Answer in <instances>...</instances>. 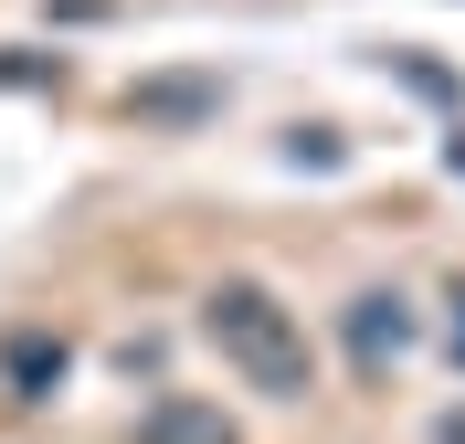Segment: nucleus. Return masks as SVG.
Returning <instances> with one entry per match:
<instances>
[{
	"label": "nucleus",
	"mask_w": 465,
	"mask_h": 444,
	"mask_svg": "<svg viewBox=\"0 0 465 444\" xmlns=\"http://www.w3.org/2000/svg\"><path fill=\"white\" fill-rule=\"evenodd\" d=\"M202 339L223 350V370H232V381H243V391H264V402H307V381H318L296 307H286L275 286H254V275H223V286L202 296Z\"/></svg>",
	"instance_id": "nucleus-1"
},
{
	"label": "nucleus",
	"mask_w": 465,
	"mask_h": 444,
	"mask_svg": "<svg viewBox=\"0 0 465 444\" xmlns=\"http://www.w3.org/2000/svg\"><path fill=\"white\" fill-rule=\"evenodd\" d=\"M212 106H223L212 74H138V85H127V117L138 127H202Z\"/></svg>",
	"instance_id": "nucleus-2"
},
{
	"label": "nucleus",
	"mask_w": 465,
	"mask_h": 444,
	"mask_svg": "<svg viewBox=\"0 0 465 444\" xmlns=\"http://www.w3.org/2000/svg\"><path fill=\"white\" fill-rule=\"evenodd\" d=\"M138 444H243V434H232L223 402H202V391H159L138 413Z\"/></svg>",
	"instance_id": "nucleus-3"
},
{
	"label": "nucleus",
	"mask_w": 465,
	"mask_h": 444,
	"mask_svg": "<svg viewBox=\"0 0 465 444\" xmlns=\"http://www.w3.org/2000/svg\"><path fill=\"white\" fill-rule=\"evenodd\" d=\"M64 370H74V350H64L54 328H11V339H0V381H11V402H43Z\"/></svg>",
	"instance_id": "nucleus-4"
},
{
	"label": "nucleus",
	"mask_w": 465,
	"mask_h": 444,
	"mask_svg": "<svg viewBox=\"0 0 465 444\" xmlns=\"http://www.w3.org/2000/svg\"><path fill=\"white\" fill-rule=\"evenodd\" d=\"M402 339H412L402 296H349V360H360V370H391V360H402Z\"/></svg>",
	"instance_id": "nucleus-5"
},
{
	"label": "nucleus",
	"mask_w": 465,
	"mask_h": 444,
	"mask_svg": "<svg viewBox=\"0 0 465 444\" xmlns=\"http://www.w3.org/2000/svg\"><path fill=\"white\" fill-rule=\"evenodd\" d=\"M0 85H64V64H43V54H0Z\"/></svg>",
	"instance_id": "nucleus-6"
},
{
	"label": "nucleus",
	"mask_w": 465,
	"mask_h": 444,
	"mask_svg": "<svg viewBox=\"0 0 465 444\" xmlns=\"http://www.w3.org/2000/svg\"><path fill=\"white\" fill-rule=\"evenodd\" d=\"M455 360H465V318H455Z\"/></svg>",
	"instance_id": "nucleus-7"
}]
</instances>
